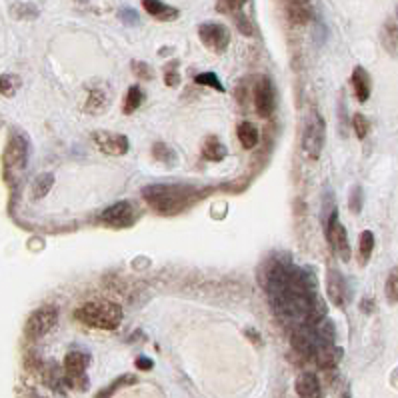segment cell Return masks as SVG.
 <instances>
[{
    "instance_id": "obj_1",
    "label": "cell",
    "mask_w": 398,
    "mask_h": 398,
    "mask_svg": "<svg viewBox=\"0 0 398 398\" xmlns=\"http://www.w3.org/2000/svg\"><path fill=\"white\" fill-rule=\"evenodd\" d=\"M142 196L158 214L174 216L196 198V191L184 184H153L142 191Z\"/></svg>"
},
{
    "instance_id": "obj_2",
    "label": "cell",
    "mask_w": 398,
    "mask_h": 398,
    "mask_svg": "<svg viewBox=\"0 0 398 398\" xmlns=\"http://www.w3.org/2000/svg\"><path fill=\"white\" fill-rule=\"evenodd\" d=\"M74 318L88 329L116 330L122 322V309L110 300H87L76 311Z\"/></svg>"
},
{
    "instance_id": "obj_3",
    "label": "cell",
    "mask_w": 398,
    "mask_h": 398,
    "mask_svg": "<svg viewBox=\"0 0 398 398\" xmlns=\"http://www.w3.org/2000/svg\"><path fill=\"white\" fill-rule=\"evenodd\" d=\"M56 322H58V309L52 304L40 306L28 316V320L24 325V336L28 340H40L56 327Z\"/></svg>"
},
{
    "instance_id": "obj_4",
    "label": "cell",
    "mask_w": 398,
    "mask_h": 398,
    "mask_svg": "<svg viewBox=\"0 0 398 398\" xmlns=\"http://www.w3.org/2000/svg\"><path fill=\"white\" fill-rule=\"evenodd\" d=\"M325 142H327V124L318 112H314L302 135V150L309 158H318L325 150Z\"/></svg>"
},
{
    "instance_id": "obj_5",
    "label": "cell",
    "mask_w": 398,
    "mask_h": 398,
    "mask_svg": "<svg viewBox=\"0 0 398 398\" xmlns=\"http://www.w3.org/2000/svg\"><path fill=\"white\" fill-rule=\"evenodd\" d=\"M137 218H139V212L130 200H119L103 210L101 214V223L110 228H128L137 223Z\"/></svg>"
},
{
    "instance_id": "obj_6",
    "label": "cell",
    "mask_w": 398,
    "mask_h": 398,
    "mask_svg": "<svg viewBox=\"0 0 398 398\" xmlns=\"http://www.w3.org/2000/svg\"><path fill=\"white\" fill-rule=\"evenodd\" d=\"M90 364V356L83 350H70L64 356V381L70 386L85 388L87 384V368Z\"/></svg>"
},
{
    "instance_id": "obj_7",
    "label": "cell",
    "mask_w": 398,
    "mask_h": 398,
    "mask_svg": "<svg viewBox=\"0 0 398 398\" xmlns=\"http://www.w3.org/2000/svg\"><path fill=\"white\" fill-rule=\"evenodd\" d=\"M198 38L208 51L223 54L230 44V31L220 22H205L198 26Z\"/></svg>"
},
{
    "instance_id": "obj_8",
    "label": "cell",
    "mask_w": 398,
    "mask_h": 398,
    "mask_svg": "<svg viewBox=\"0 0 398 398\" xmlns=\"http://www.w3.org/2000/svg\"><path fill=\"white\" fill-rule=\"evenodd\" d=\"M90 139H92L94 146H96L103 155L108 156H124L128 153V148H130L128 139H126L124 135L112 132V130H94Z\"/></svg>"
},
{
    "instance_id": "obj_9",
    "label": "cell",
    "mask_w": 398,
    "mask_h": 398,
    "mask_svg": "<svg viewBox=\"0 0 398 398\" xmlns=\"http://www.w3.org/2000/svg\"><path fill=\"white\" fill-rule=\"evenodd\" d=\"M327 234H329V243L334 250V254L343 262L350 260V243H348V232L347 228L343 226L340 218H338V212L334 210L330 214L329 228H327Z\"/></svg>"
},
{
    "instance_id": "obj_10",
    "label": "cell",
    "mask_w": 398,
    "mask_h": 398,
    "mask_svg": "<svg viewBox=\"0 0 398 398\" xmlns=\"http://www.w3.org/2000/svg\"><path fill=\"white\" fill-rule=\"evenodd\" d=\"M254 108L259 112V116L266 119L272 114L275 106H277V90H275V85L270 83L268 76H260L254 85Z\"/></svg>"
},
{
    "instance_id": "obj_11",
    "label": "cell",
    "mask_w": 398,
    "mask_h": 398,
    "mask_svg": "<svg viewBox=\"0 0 398 398\" xmlns=\"http://www.w3.org/2000/svg\"><path fill=\"white\" fill-rule=\"evenodd\" d=\"M28 160V142L22 135H15L4 150V166L8 173H20Z\"/></svg>"
},
{
    "instance_id": "obj_12",
    "label": "cell",
    "mask_w": 398,
    "mask_h": 398,
    "mask_svg": "<svg viewBox=\"0 0 398 398\" xmlns=\"http://www.w3.org/2000/svg\"><path fill=\"white\" fill-rule=\"evenodd\" d=\"M284 2V12L291 24L295 26H304L312 20V2L311 0H282Z\"/></svg>"
},
{
    "instance_id": "obj_13",
    "label": "cell",
    "mask_w": 398,
    "mask_h": 398,
    "mask_svg": "<svg viewBox=\"0 0 398 398\" xmlns=\"http://www.w3.org/2000/svg\"><path fill=\"white\" fill-rule=\"evenodd\" d=\"M327 293H329V300L343 309L345 302H347V284H345V278L343 275L336 270V268H329L327 272Z\"/></svg>"
},
{
    "instance_id": "obj_14",
    "label": "cell",
    "mask_w": 398,
    "mask_h": 398,
    "mask_svg": "<svg viewBox=\"0 0 398 398\" xmlns=\"http://www.w3.org/2000/svg\"><path fill=\"white\" fill-rule=\"evenodd\" d=\"M296 395L298 398H322V386L312 372H304L296 379Z\"/></svg>"
},
{
    "instance_id": "obj_15",
    "label": "cell",
    "mask_w": 398,
    "mask_h": 398,
    "mask_svg": "<svg viewBox=\"0 0 398 398\" xmlns=\"http://www.w3.org/2000/svg\"><path fill=\"white\" fill-rule=\"evenodd\" d=\"M350 85L354 88V94L358 98V103H366L370 98V90H372V83H370V76L363 67H356L352 70V76H350Z\"/></svg>"
},
{
    "instance_id": "obj_16",
    "label": "cell",
    "mask_w": 398,
    "mask_h": 398,
    "mask_svg": "<svg viewBox=\"0 0 398 398\" xmlns=\"http://www.w3.org/2000/svg\"><path fill=\"white\" fill-rule=\"evenodd\" d=\"M142 6L150 17H155L160 22H171L174 18H178V10L164 4L162 0H142Z\"/></svg>"
},
{
    "instance_id": "obj_17",
    "label": "cell",
    "mask_w": 398,
    "mask_h": 398,
    "mask_svg": "<svg viewBox=\"0 0 398 398\" xmlns=\"http://www.w3.org/2000/svg\"><path fill=\"white\" fill-rule=\"evenodd\" d=\"M110 103V94L106 88H92L88 92L87 103H85V110L90 114H103L104 110L108 108Z\"/></svg>"
},
{
    "instance_id": "obj_18",
    "label": "cell",
    "mask_w": 398,
    "mask_h": 398,
    "mask_svg": "<svg viewBox=\"0 0 398 398\" xmlns=\"http://www.w3.org/2000/svg\"><path fill=\"white\" fill-rule=\"evenodd\" d=\"M236 137L241 140L243 148L250 150V148H254L259 144V128L252 122L243 121L239 124V128H236Z\"/></svg>"
},
{
    "instance_id": "obj_19",
    "label": "cell",
    "mask_w": 398,
    "mask_h": 398,
    "mask_svg": "<svg viewBox=\"0 0 398 398\" xmlns=\"http://www.w3.org/2000/svg\"><path fill=\"white\" fill-rule=\"evenodd\" d=\"M226 155H228V150H226L225 144L216 137H208L205 146H202V156L207 160H212V162H220V160H225Z\"/></svg>"
},
{
    "instance_id": "obj_20",
    "label": "cell",
    "mask_w": 398,
    "mask_h": 398,
    "mask_svg": "<svg viewBox=\"0 0 398 398\" xmlns=\"http://www.w3.org/2000/svg\"><path fill=\"white\" fill-rule=\"evenodd\" d=\"M52 187H54V174L51 173L38 174L35 178V182H33V198H35V200L44 198V196L51 192Z\"/></svg>"
},
{
    "instance_id": "obj_21",
    "label": "cell",
    "mask_w": 398,
    "mask_h": 398,
    "mask_svg": "<svg viewBox=\"0 0 398 398\" xmlns=\"http://www.w3.org/2000/svg\"><path fill=\"white\" fill-rule=\"evenodd\" d=\"M382 44L392 56H398V22H388L382 31Z\"/></svg>"
},
{
    "instance_id": "obj_22",
    "label": "cell",
    "mask_w": 398,
    "mask_h": 398,
    "mask_svg": "<svg viewBox=\"0 0 398 398\" xmlns=\"http://www.w3.org/2000/svg\"><path fill=\"white\" fill-rule=\"evenodd\" d=\"M372 250H374V234L370 230H364L358 239V260L361 264H368V260L372 257Z\"/></svg>"
},
{
    "instance_id": "obj_23",
    "label": "cell",
    "mask_w": 398,
    "mask_h": 398,
    "mask_svg": "<svg viewBox=\"0 0 398 398\" xmlns=\"http://www.w3.org/2000/svg\"><path fill=\"white\" fill-rule=\"evenodd\" d=\"M135 382H137V377H135V374H124V377H119L116 381L110 382L106 388H101L94 398H112V395H114L119 388H122V386H130V384H135Z\"/></svg>"
},
{
    "instance_id": "obj_24",
    "label": "cell",
    "mask_w": 398,
    "mask_h": 398,
    "mask_svg": "<svg viewBox=\"0 0 398 398\" xmlns=\"http://www.w3.org/2000/svg\"><path fill=\"white\" fill-rule=\"evenodd\" d=\"M153 156H155V160L162 162L164 166H173L174 162H176L174 150L171 146H166L164 142H156V144H153Z\"/></svg>"
},
{
    "instance_id": "obj_25",
    "label": "cell",
    "mask_w": 398,
    "mask_h": 398,
    "mask_svg": "<svg viewBox=\"0 0 398 398\" xmlns=\"http://www.w3.org/2000/svg\"><path fill=\"white\" fill-rule=\"evenodd\" d=\"M140 103H142V90L137 85L128 88L126 92V101H124V114H132L135 110H139Z\"/></svg>"
},
{
    "instance_id": "obj_26",
    "label": "cell",
    "mask_w": 398,
    "mask_h": 398,
    "mask_svg": "<svg viewBox=\"0 0 398 398\" xmlns=\"http://www.w3.org/2000/svg\"><path fill=\"white\" fill-rule=\"evenodd\" d=\"M20 87V78L15 74H2L0 76V94L4 96H12Z\"/></svg>"
},
{
    "instance_id": "obj_27",
    "label": "cell",
    "mask_w": 398,
    "mask_h": 398,
    "mask_svg": "<svg viewBox=\"0 0 398 398\" xmlns=\"http://www.w3.org/2000/svg\"><path fill=\"white\" fill-rule=\"evenodd\" d=\"M386 298L398 304V266H395L386 278Z\"/></svg>"
},
{
    "instance_id": "obj_28",
    "label": "cell",
    "mask_w": 398,
    "mask_h": 398,
    "mask_svg": "<svg viewBox=\"0 0 398 398\" xmlns=\"http://www.w3.org/2000/svg\"><path fill=\"white\" fill-rule=\"evenodd\" d=\"M246 4V0H218L216 2V10L223 15H236L241 12Z\"/></svg>"
},
{
    "instance_id": "obj_29",
    "label": "cell",
    "mask_w": 398,
    "mask_h": 398,
    "mask_svg": "<svg viewBox=\"0 0 398 398\" xmlns=\"http://www.w3.org/2000/svg\"><path fill=\"white\" fill-rule=\"evenodd\" d=\"M194 80H196L198 85H202V87H212L214 90H218V92H225L223 83L218 80V76H216L214 72H202V74H198Z\"/></svg>"
},
{
    "instance_id": "obj_30",
    "label": "cell",
    "mask_w": 398,
    "mask_h": 398,
    "mask_svg": "<svg viewBox=\"0 0 398 398\" xmlns=\"http://www.w3.org/2000/svg\"><path fill=\"white\" fill-rule=\"evenodd\" d=\"M12 15L20 18V20H24V18L38 17V10H36V6H33V4H15L12 6Z\"/></svg>"
},
{
    "instance_id": "obj_31",
    "label": "cell",
    "mask_w": 398,
    "mask_h": 398,
    "mask_svg": "<svg viewBox=\"0 0 398 398\" xmlns=\"http://www.w3.org/2000/svg\"><path fill=\"white\" fill-rule=\"evenodd\" d=\"M352 128H354V132H356L358 139H366V135H368V121H366V116L361 114V112L354 114V116H352Z\"/></svg>"
},
{
    "instance_id": "obj_32",
    "label": "cell",
    "mask_w": 398,
    "mask_h": 398,
    "mask_svg": "<svg viewBox=\"0 0 398 398\" xmlns=\"http://www.w3.org/2000/svg\"><path fill=\"white\" fill-rule=\"evenodd\" d=\"M232 17H234V20H236V26H239V31H241L244 36L252 35V22L248 20V17L244 15L243 10H241V12H236V15H232Z\"/></svg>"
},
{
    "instance_id": "obj_33",
    "label": "cell",
    "mask_w": 398,
    "mask_h": 398,
    "mask_svg": "<svg viewBox=\"0 0 398 398\" xmlns=\"http://www.w3.org/2000/svg\"><path fill=\"white\" fill-rule=\"evenodd\" d=\"M361 208H363V192H361V187H354L350 192V210L358 214Z\"/></svg>"
},
{
    "instance_id": "obj_34",
    "label": "cell",
    "mask_w": 398,
    "mask_h": 398,
    "mask_svg": "<svg viewBox=\"0 0 398 398\" xmlns=\"http://www.w3.org/2000/svg\"><path fill=\"white\" fill-rule=\"evenodd\" d=\"M132 70L137 72V76L144 78V80H148V78L153 76L150 67H148V64H144V62H132Z\"/></svg>"
},
{
    "instance_id": "obj_35",
    "label": "cell",
    "mask_w": 398,
    "mask_h": 398,
    "mask_svg": "<svg viewBox=\"0 0 398 398\" xmlns=\"http://www.w3.org/2000/svg\"><path fill=\"white\" fill-rule=\"evenodd\" d=\"M164 83L168 85V87H176L178 83H180V76L176 74V72H171V70H166V74H164Z\"/></svg>"
},
{
    "instance_id": "obj_36",
    "label": "cell",
    "mask_w": 398,
    "mask_h": 398,
    "mask_svg": "<svg viewBox=\"0 0 398 398\" xmlns=\"http://www.w3.org/2000/svg\"><path fill=\"white\" fill-rule=\"evenodd\" d=\"M137 366H139L140 370H150V368L155 366V363H153L150 358H146V356H139V358H137Z\"/></svg>"
},
{
    "instance_id": "obj_37",
    "label": "cell",
    "mask_w": 398,
    "mask_h": 398,
    "mask_svg": "<svg viewBox=\"0 0 398 398\" xmlns=\"http://www.w3.org/2000/svg\"><path fill=\"white\" fill-rule=\"evenodd\" d=\"M361 309H364V311H372V300H370V296H366V300H364V304H361Z\"/></svg>"
},
{
    "instance_id": "obj_38",
    "label": "cell",
    "mask_w": 398,
    "mask_h": 398,
    "mask_svg": "<svg viewBox=\"0 0 398 398\" xmlns=\"http://www.w3.org/2000/svg\"><path fill=\"white\" fill-rule=\"evenodd\" d=\"M35 398H42V397H35Z\"/></svg>"
}]
</instances>
